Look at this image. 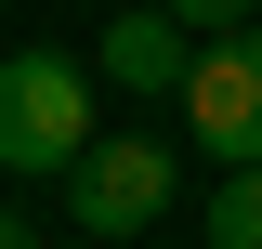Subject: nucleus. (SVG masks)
I'll use <instances>...</instances> for the list:
<instances>
[{"label": "nucleus", "instance_id": "nucleus-6", "mask_svg": "<svg viewBox=\"0 0 262 249\" xmlns=\"http://www.w3.org/2000/svg\"><path fill=\"white\" fill-rule=\"evenodd\" d=\"M158 13H170L184 39H236V27H249V0H158Z\"/></svg>", "mask_w": 262, "mask_h": 249}, {"label": "nucleus", "instance_id": "nucleus-3", "mask_svg": "<svg viewBox=\"0 0 262 249\" xmlns=\"http://www.w3.org/2000/svg\"><path fill=\"white\" fill-rule=\"evenodd\" d=\"M170 144H144V131H118V144H79L66 157V223L79 236H144V223L170 210Z\"/></svg>", "mask_w": 262, "mask_h": 249}, {"label": "nucleus", "instance_id": "nucleus-1", "mask_svg": "<svg viewBox=\"0 0 262 249\" xmlns=\"http://www.w3.org/2000/svg\"><path fill=\"white\" fill-rule=\"evenodd\" d=\"M92 144V66L79 53H0V184H53Z\"/></svg>", "mask_w": 262, "mask_h": 249}, {"label": "nucleus", "instance_id": "nucleus-4", "mask_svg": "<svg viewBox=\"0 0 262 249\" xmlns=\"http://www.w3.org/2000/svg\"><path fill=\"white\" fill-rule=\"evenodd\" d=\"M184 66H196V39H184V27H170L158 0H131L118 27H105V39H92V79H118V92H131V105H144V92H184Z\"/></svg>", "mask_w": 262, "mask_h": 249}, {"label": "nucleus", "instance_id": "nucleus-5", "mask_svg": "<svg viewBox=\"0 0 262 249\" xmlns=\"http://www.w3.org/2000/svg\"><path fill=\"white\" fill-rule=\"evenodd\" d=\"M210 249H262V157H236L210 184Z\"/></svg>", "mask_w": 262, "mask_h": 249}, {"label": "nucleus", "instance_id": "nucleus-7", "mask_svg": "<svg viewBox=\"0 0 262 249\" xmlns=\"http://www.w3.org/2000/svg\"><path fill=\"white\" fill-rule=\"evenodd\" d=\"M0 249H39V223H27V210H0Z\"/></svg>", "mask_w": 262, "mask_h": 249}, {"label": "nucleus", "instance_id": "nucleus-2", "mask_svg": "<svg viewBox=\"0 0 262 249\" xmlns=\"http://www.w3.org/2000/svg\"><path fill=\"white\" fill-rule=\"evenodd\" d=\"M184 131H196V157L210 171H236V157H262V27H236V39H196V66H184Z\"/></svg>", "mask_w": 262, "mask_h": 249}]
</instances>
